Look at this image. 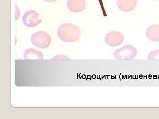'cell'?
Listing matches in <instances>:
<instances>
[{
  "label": "cell",
  "mask_w": 159,
  "mask_h": 119,
  "mask_svg": "<svg viewBox=\"0 0 159 119\" xmlns=\"http://www.w3.org/2000/svg\"><path fill=\"white\" fill-rule=\"evenodd\" d=\"M44 1L48 2H56L57 0H44Z\"/></svg>",
  "instance_id": "4fadbf2b"
},
{
  "label": "cell",
  "mask_w": 159,
  "mask_h": 119,
  "mask_svg": "<svg viewBox=\"0 0 159 119\" xmlns=\"http://www.w3.org/2000/svg\"><path fill=\"white\" fill-rule=\"evenodd\" d=\"M146 35L148 39L154 42H159V25H152L147 28Z\"/></svg>",
  "instance_id": "ba28073f"
},
{
  "label": "cell",
  "mask_w": 159,
  "mask_h": 119,
  "mask_svg": "<svg viewBox=\"0 0 159 119\" xmlns=\"http://www.w3.org/2000/svg\"><path fill=\"white\" fill-rule=\"evenodd\" d=\"M31 41L32 44L37 47L46 49L51 45V37L47 32L38 31L32 34L31 37Z\"/></svg>",
  "instance_id": "7a4b0ae2"
},
{
  "label": "cell",
  "mask_w": 159,
  "mask_h": 119,
  "mask_svg": "<svg viewBox=\"0 0 159 119\" xmlns=\"http://www.w3.org/2000/svg\"><path fill=\"white\" fill-rule=\"evenodd\" d=\"M24 59L25 60H42L43 59V55L40 51L34 49H27L24 54Z\"/></svg>",
  "instance_id": "9c48e42d"
},
{
  "label": "cell",
  "mask_w": 159,
  "mask_h": 119,
  "mask_svg": "<svg viewBox=\"0 0 159 119\" xmlns=\"http://www.w3.org/2000/svg\"><path fill=\"white\" fill-rule=\"evenodd\" d=\"M124 41V36L121 32L117 31H111L107 34L105 37V42L111 47L120 45Z\"/></svg>",
  "instance_id": "5b68a950"
},
{
  "label": "cell",
  "mask_w": 159,
  "mask_h": 119,
  "mask_svg": "<svg viewBox=\"0 0 159 119\" xmlns=\"http://www.w3.org/2000/svg\"><path fill=\"white\" fill-rule=\"evenodd\" d=\"M42 17L37 11L34 10H29L23 15V22L24 24L29 28L36 27L40 24Z\"/></svg>",
  "instance_id": "277c9868"
},
{
  "label": "cell",
  "mask_w": 159,
  "mask_h": 119,
  "mask_svg": "<svg viewBox=\"0 0 159 119\" xmlns=\"http://www.w3.org/2000/svg\"><path fill=\"white\" fill-rule=\"evenodd\" d=\"M137 49L130 45L123 46L114 52V57L119 60H130L136 56Z\"/></svg>",
  "instance_id": "3957f363"
},
{
  "label": "cell",
  "mask_w": 159,
  "mask_h": 119,
  "mask_svg": "<svg viewBox=\"0 0 159 119\" xmlns=\"http://www.w3.org/2000/svg\"><path fill=\"white\" fill-rule=\"evenodd\" d=\"M16 20L18 19L20 17V11L19 8L17 6H16Z\"/></svg>",
  "instance_id": "7c38bea8"
},
{
  "label": "cell",
  "mask_w": 159,
  "mask_h": 119,
  "mask_svg": "<svg viewBox=\"0 0 159 119\" xmlns=\"http://www.w3.org/2000/svg\"><path fill=\"white\" fill-rule=\"evenodd\" d=\"M57 35L62 41L67 42H77L81 36V31L79 28L71 23H64L57 29Z\"/></svg>",
  "instance_id": "6da1fadb"
},
{
  "label": "cell",
  "mask_w": 159,
  "mask_h": 119,
  "mask_svg": "<svg viewBox=\"0 0 159 119\" xmlns=\"http://www.w3.org/2000/svg\"><path fill=\"white\" fill-rule=\"evenodd\" d=\"M67 8L73 12H80L84 10L86 6L85 0H68Z\"/></svg>",
  "instance_id": "8992f818"
},
{
  "label": "cell",
  "mask_w": 159,
  "mask_h": 119,
  "mask_svg": "<svg viewBox=\"0 0 159 119\" xmlns=\"http://www.w3.org/2000/svg\"><path fill=\"white\" fill-rule=\"evenodd\" d=\"M148 59L150 60H159V50L151 51L148 56Z\"/></svg>",
  "instance_id": "30bf717a"
},
{
  "label": "cell",
  "mask_w": 159,
  "mask_h": 119,
  "mask_svg": "<svg viewBox=\"0 0 159 119\" xmlns=\"http://www.w3.org/2000/svg\"><path fill=\"white\" fill-rule=\"evenodd\" d=\"M116 4L120 10L125 12L133 11L137 6V0H117Z\"/></svg>",
  "instance_id": "52a82bcc"
},
{
  "label": "cell",
  "mask_w": 159,
  "mask_h": 119,
  "mask_svg": "<svg viewBox=\"0 0 159 119\" xmlns=\"http://www.w3.org/2000/svg\"><path fill=\"white\" fill-rule=\"evenodd\" d=\"M54 60H62L70 59L68 56L65 55H58L52 58Z\"/></svg>",
  "instance_id": "8fae6325"
}]
</instances>
